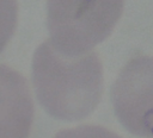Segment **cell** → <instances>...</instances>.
Masks as SVG:
<instances>
[{"instance_id": "2", "label": "cell", "mask_w": 153, "mask_h": 138, "mask_svg": "<svg viewBox=\"0 0 153 138\" xmlns=\"http://www.w3.org/2000/svg\"><path fill=\"white\" fill-rule=\"evenodd\" d=\"M121 11L122 0H48L49 42L67 55L92 51L112 32Z\"/></svg>"}, {"instance_id": "1", "label": "cell", "mask_w": 153, "mask_h": 138, "mask_svg": "<svg viewBox=\"0 0 153 138\" xmlns=\"http://www.w3.org/2000/svg\"><path fill=\"white\" fill-rule=\"evenodd\" d=\"M31 81L41 107L50 117L78 121L90 115L102 99L103 65L93 50L67 55L47 39L33 51Z\"/></svg>"}, {"instance_id": "3", "label": "cell", "mask_w": 153, "mask_h": 138, "mask_svg": "<svg viewBox=\"0 0 153 138\" xmlns=\"http://www.w3.org/2000/svg\"><path fill=\"white\" fill-rule=\"evenodd\" d=\"M118 121L131 133L153 137V56L128 61L111 87Z\"/></svg>"}, {"instance_id": "6", "label": "cell", "mask_w": 153, "mask_h": 138, "mask_svg": "<svg viewBox=\"0 0 153 138\" xmlns=\"http://www.w3.org/2000/svg\"><path fill=\"white\" fill-rule=\"evenodd\" d=\"M17 25L14 0H0V52L10 42Z\"/></svg>"}, {"instance_id": "5", "label": "cell", "mask_w": 153, "mask_h": 138, "mask_svg": "<svg viewBox=\"0 0 153 138\" xmlns=\"http://www.w3.org/2000/svg\"><path fill=\"white\" fill-rule=\"evenodd\" d=\"M53 138H122L115 131L102 125L84 124L60 130Z\"/></svg>"}, {"instance_id": "4", "label": "cell", "mask_w": 153, "mask_h": 138, "mask_svg": "<svg viewBox=\"0 0 153 138\" xmlns=\"http://www.w3.org/2000/svg\"><path fill=\"white\" fill-rule=\"evenodd\" d=\"M33 120V101L25 77L0 64V138H27Z\"/></svg>"}]
</instances>
